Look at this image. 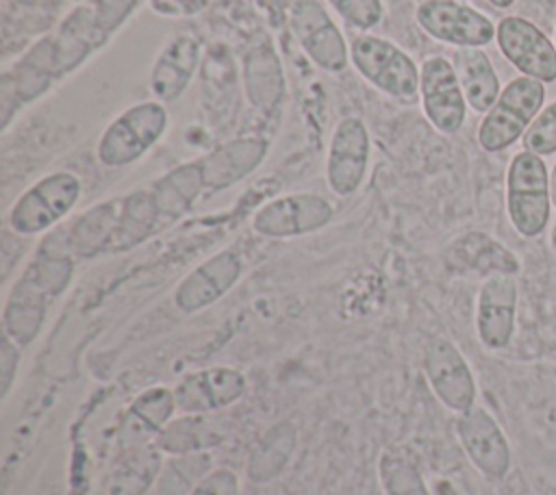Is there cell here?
Instances as JSON below:
<instances>
[{"instance_id":"8","label":"cell","mask_w":556,"mask_h":495,"mask_svg":"<svg viewBox=\"0 0 556 495\" xmlns=\"http://www.w3.org/2000/svg\"><path fill=\"white\" fill-rule=\"evenodd\" d=\"M415 20L432 39L456 48H482L495 39L493 22L456 0H424Z\"/></svg>"},{"instance_id":"3","label":"cell","mask_w":556,"mask_h":495,"mask_svg":"<svg viewBox=\"0 0 556 495\" xmlns=\"http://www.w3.org/2000/svg\"><path fill=\"white\" fill-rule=\"evenodd\" d=\"M167 109L163 102L146 100L122 111L102 132L96 145L104 167H126L139 161L165 135Z\"/></svg>"},{"instance_id":"40","label":"cell","mask_w":556,"mask_h":495,"mask_svg":"<svg viewBox=\"0 0 556 495\" xmlns=\"http://www.w3.org/2000/svg\"><path fill=\"white\" fill-rule=\"evenodd\" d=\"M549 248L556 252V221L549 228Z\"/></svg>"},{"instance_id":"39","label":"cell","mask_w":556,"mask_h":495,"mask_svg":"<svg viewBox=\"0 0 556 495\" xmlns=\"http://www.w3.org/2000/svg\"><path fill=\"white\" fill-rule=\"evenodd\" d=\"M486 2H489V4H493L495 9H508L515 0H486Z\"/></svg>"},{"instance_id":"36","label":"cell","mask_w":556,"mask_h":495,"mask_svg":"<svg viewBox=\"0 0 556 495\" xmlns=\"http://www.w3.org/2000/svg\"><path fill=\"white\" fill-rule=\"evenodd\" d=\"M20 367V345L2 332L0 337V397L7 399Z\"/></svg>"},{"instance_id":"23","label":"cell","mask_w":556,"mask_h":495,"mask_svg":"<svg viewBox=\"0 0 556 495\" xmlns=\"http://www.w3.org/2000/svg\"><path fill=\"white\" fill-rule=\"evenodd\" d=\"M228 436V423L222 417L182 415L174 417L156 436V445L169 456H191L217 447Z\"/></svg>"},{"instance_id":"18","label":"cell","mask_w":556,"mask_h":495,"mask_svg":"<svg viewBox=\"0 0 556 495\" xmlns=\"http://www.w3.org/2000/svg\"><path fill=\"white\" fill-rule=\"evenodd\" d=\"M50 300L54 297L35 278L22 271L4 300L2 332L9 334L20 347L33 343L41 332Z\"/></svg>"},{"instance_id":"28","label":"cell","mask_w":556,"mask_h":495,"mask_svg":"<svg viewBox=\"0 0 556 495\" xmlns=\"http://www.w3.org/2000/svg\"><path fill=\"white\" fill-rule=\"evenodd\" d=\"M282 69L274 48L254 46L245 54V93L254 109L271 113L282 98Z\"/></svg>"},{"instance_id":"1","label":"cell","mask_w":556,"mask_h":495,"mask_svg":"<svg viewBox=\"0 0 556 495\" xmlns=\"http://www.w3.org/2000/svg\"><path fill=\"white\" fill-rule=\"evenodd\" d=\"M549 169L543 156L521 150L513 156L506 172V211L513 228L534 239L545 232L552 215Z\"/></svg>"},{"instance_id":"13","label":"cell","mask_w":556,"mask_h":495,"mask_svg":"<svg viewBox=\"0 0 556 495\" xmlns=\"http://www.w3.org/2000/svg\"><path fill=\"white\" fill-rule=\"evenodd\" d=\"M248 389V380L239 369L215 365L185 373L176 386L174 397L182 415H208L237 404Z\"/></svg>"},{"instance_id":"7","label":"cell","mask_w":556,"mask_h":495,"mask_svg":"<svg viewBox=\"0 0 556 495\" xmlns=\"http://www.w3.org/2000/svg\"><path fill=\"white\" fill-rule=\"evenodd\" d=\"M426 380L437 399L456 415L476 406L478 384L471 365L450 339H432L424 352Z\"/></svg>"},{"instance_id":"26","label":"cell","mask_w":556,"mask_h":495,"mask_svg":"<svg viewBox=\"0 0 556 495\" xmlns=\"http://www.w3.org/2000/svg\"><path fill=\"white\" fill-rule=\"evenodd\" d=\"M454 69L458 74L467 106H471L476 113H486L502 93V85L489 54L480 48H460L454 54Z\"/></svg>"},{"instance_id":"14","label":"cell","mask_w":556,"mask_h":495,"mask_svg":"<svg viewBox=\"0 0 556 495\" xmlns=\"http://www.w3.org/2000/svg\"><path fill=\"white\" fill-rule=\"evenodd\" d=\"M519 289L513 274L486 276L476 300V334L486 350H504L517 323Z\"/></svg>"},{"instance_id":"21","label":"cell","mask_w":556,"mask_h":495,"mask_svg":"<svg viewBox=\"0 0 556 495\" xmlns=\"http://www.w3.org/2000/svg\"><path fill=\"white\" fill-rule=\"evenodd\" d=\"M265 154L267 143L258 137H237L217 145L211 154L200 158L204 189L219 191L239 182L263 163Z\"/></svg>"},{"instance_id":"41","label":"cell","mask_w":556,"mask_h":495,"mask_svg":"<svg viewBox=\"0 0 556 495\" xmlns=\"http://www.w3.org/2000/svg\"><path fill=\"white\" fill-rule=\"evenodd\" d=\"M554 46H556V35H554Z\"/></svg>"},{"instance_id":"12","label":"cell","mask_w":556,"mask_h":495,"mask_svg":"<svg viewBox=\"0 0 556 495\" xmlns=\"http://www.w3.org/2000/svg\"><path fill=\"white\" fill-rule=\"evenodd\" d=\"M291 30L306 56L324 72L339 74L348 65V43L328 11L317 0H298L291 9Z\"/></svg>"},{"instance_id":"6","label":"cell","mask_w":556,"mask_h":495,"mask_svg":"<svg viewBox=\"0 0 556 495\" xmlns=\"http://www.w3.org/2000/svg\"><path fill=\"white\" fill-rule=\"evenodd\" d=\"M332 204L315 193H289L265 202L252 217L256 234L267 239H291L330 224Z\"/></svg>"},{"instance_id":"22","label":"cell","mask_w":556,"mask_h":495,"mask_svg":"<svg viewBox=\"0 0 556 495\" xmlns=\"http://www.w3.org/2000/svg\"><path fill=\"white\" fill-rule=\"evenodd\" d=\"M178 410L174 389L150 386L141 391L128 406L122 428L119 447H132L156 441L159 432L174 419Z\"/></svg>"},{"instance_id":"29","label":"cell","mask_w":556,"mask_h":495,"mask_svg":"<svg viewBox=\"0 0 556 495\" xmlns=\"http://www.w3.org/2000/svg\"><path fill=\"white\" fill-rule=\"evenodd\" d=\"M159 224H161V217L150 189H137L124 195L117 230L113 234L109 254L132 250L135 245L146 241L159 228Z\"/></svg>"},{"instance_id":"24","label":"cell","mask_w":556,"mask_h":495,"mask_svg":"<svg viewBox=\"0 0 556 495\" xmlns=\"http://www.w3.org/2000/svg\"><path fill=\"white\" fill-rule=\"evenodd\" d=\"M122 213V198H111L93 204L89 211L80 213L67 226V243L76 258H93L98 254H109L113 234L117 230Z\"/></svg>"},{"instance_id":"15","label":"cell","mask_w":556,"mask_h":495,"mask_svg":"<svg viewBox=\"0 0 556 495\" xmlns=\"http://www.w3.org/2000/svg\"><path fill=\"white\" fill-rule=\"evenodd\" d=\"M369 165V132L358 117H345L337 124L328 158L326 180L334 195L348 198L356 193L365 180Z\"/></svg>"},{"instance_id":"20","label":"cell","mask_w":556,"mask_h":495,"mask_svg":"<svg viewBox=\"0 0 556 495\" xmlns=\"http://www.w3.org/2000/svg\"><path fill=\"white\" fill-rule=\"evenodd\" d=\"M200 63V41L193 35H176L159 52L150 72V91L159 102H174L189 87Z\"/></svg>"},{"instance_id":"19","label":"cell","mask_w":556,"mask_h":495,"mask_svg":"<svg viewBox=\"0 0 556 495\" xmlns=\"http://www.w3.org/2000/svg\"><path fill=\"white\" fill-rule=\"evenodd\" d=\"M445 258L450 269L460 274H478L482 278L493 274L517 276L521 269V263L513 250L480 230H471L454 239Z\"/></svg>"},{"instance_id":"5","label":"cell","mask_w":556,"mask_h":495,"mask_svg":"<svg viewBox=\"0 0 556 495\" xmlns=\"http://www.w3.org/2000/svg\"><path fill=\"white\" fill-rule=\"evenodd\" d=\"M78 198L80 180L72 172H52L30 185L13 202L9 226L24 237L46 232L76 206Z\"/></svg>"},{"instance_id":"37","label":"cell","mask_w":556,"mask_h":495,"mask_svg":"<svg viewBox=\"0 0 556 495\" xmlns=\"http://www.w3.org/2000/svg\"><path fill=\"white\" fill-rule=\"evenodd\" d=\"M211 0H150V9L163 17H189L208 7Z\"/></svg>"},{"instance_id":"16","label":"cell","mask_w":556,"mask_h":495,"mask_svg":"<svg viewBox=\"0 0 556 495\" xmlns=\"http://www.w3.org/2000/svg\"><path fill=\"white\" fill-rule=\"evenodd\" d=\"M243 261L232 250H222L191 269L174 291V306L187 315L224 297L241 278Z\"/></svg>"},{"instance_id":"31","label":"cell","mask_w":556,"mask_h":495,"mask_svg":"<svg viewBox=\"0 0 556 495\" xmlns=\"http://www.w3.org/2000/svg\"><path fill=\"white\" fill-rule=\"evenodd\" d=\"M378 473L384 495H430L419 469L400 452H382Z\"/></svg>"},{"instance_id":"9","label":"cell","mask_w":556,"mask_h":495,"mask_svg":"<svg viewBox=\"0 0 556 495\" xmlns=\"http://www.w3.org/2000/svg\"><path fill=\"white\" fill-rule=\"evenodd\" d=\"M495 41L504 59L521 72V76L541 82L556 80V46L530 20L506 15L495 26Z\"/></svg>"},{"instance_id":"27","label":"cell","mask_w":556,"mask_h":495,"mask_svg":"<svg viewBox=\"0 0 556 495\" xmlns=\"http://www.w3.org/2000/svg\"><path fill=\"white\" fill-rule=\"evenodd\" d=\"M150 191L159 208L161 224L182 217L204 191V174L200 161L182 163L167 172L150 187Z\"/></svg>"},{"instance_id":"25","label":"cell","mask_w":556,"mask_h":495,"mask_svg":"<svg viewBox=\"0 0 556 495\" xmlns=\"http://www.w3.org/2000/svg\"><path fill=\"white\" fill-rule=\"evenodd\" d=\"M119 449L109 480V495H143L161 473L163 452L156 441Z\"/></svg>"},{"instance_id":"34","label":"cell","mask_w":556,"mask_h":495,"mask_svg":"<svg viewBox=\"0 0 556 495\" xmlns=\"http://www.w3.org/2000/svg\"><path fill=\"white\" fill-rule=\"evenodd\" d=\"M93 11H96V20L100 24V28L113 37L117 33V28L137 11V7L143 0H89Z\"/></svg>"},{"instance_id":"2","label":"cell","mask_w":556,"mask_h":495,"mask_svg":"<svg viewBox=\"0 0 556 495\" xmlns=\"http://www.w3.org/2000/svg\"><path fill=\"white\" fill-rule=\"evenodd\" d=\"M545 102V82L517 76L500 93L478 126V143L484 152H502L526 135Z\"/></svg>"},{"instance_id":"30","label":"cell","mask_w":556,"mask_h":495,"mask_svg":"<svg viewBox=\"0 0 556 495\" xmlns=\"http://www.w3.org/2000/svg\"><path fill=\"white\" fill-rule=\"evenodd\" d=\"M298 443V430L291 423L271 426L254 445L248 458V478L254 484H267L276 480L289 465Z\"/></svg>"},{"instance_id":"35","label":"cell","mask_w":556,"mask_h":495,"mask_svg":"<svg viewBox=\"0 0 556 495\" xmlns=\"http://www.w3.org/2000/svg\"><path fill=\"white\" fill-rule=\"evenodd\" d=\"M239 478L232 469L219 467L213 471H206L187 495H239Z\"/></svg>"},{"instance_id":"32","label":"cell","mask_w":556,"mask_h":495,"mask_svg":"<svg viewBox=\"0 0 556 495\" xmlns=\"http://www.w3.org/2000/svg\"><path fill=\"white\" fill-rule=\"evenodd\" d=\"M521 141L523 150L534 152L539 156L556 154V100L541 109V113L534 117Z\"/></svg>"},{"instance_id":"10","label":"cell","mask_w":556,"mask_h":495,"mask_svg":"<svg viewBox=\"0 0 556 495\" xmlns=\"http://www.w3.org/2000/svg\"><path fill=\"white\" fill-rule=\"evenodd\" d=\"M456 436L471 465L491 480H502L513 465L508 439L484 406H471L456 419Z\"/></svg>"},{"instance_id":"33","label":"cell","mask_w":556,"mask_h":495,"mask_svg":"<svg viewBox=\"0 0 556 495\" xmlns=\"http://www.w3.org/2000/svg\"><path fill=\"white\" fill-rule=\"evenodd\" d=\"M334 11L361 30H369L382 22V0H328Z\"/></svg>"},{"instance_id":"17","label":"cell","mask_w":556,"mask_h":495,"mask_svg":"<svg viewBox=\"0 0 556 495\" xmlns=\"http://www.w3.org/2000/svg\"><path fill=\"white\" fill-rule=\"evenodd\" d=\"M50 37L61 78L78 69L93 52H98L111 39L100 28L91 2L78 4Z\"/></svg>"},{"instance_id":"11","label":"cell","mask_w":556,"mask_h":495,"mask_svg":"<svg viewBox=\"0 0 556 495\" xmlns=\"http://www.w3.org/2000/svg\"><path fill=\"white\" fill-rule=\"evenodd\" d=\"M419 100L428 122L445 135L456 132L467 115V100L454 69L445 56H428L419 67Z\"/></svg>"},{"instance_id":"38","label":"cell","mask_w":556,"mask_h":495,"mask_svg":"<svg viewBox=\"0 0 556 495\" xmlns=\"http://www.w3.org/2000/svg\"><path fill=\"white\" fill-rule=\"evenodd\" d=\"M549 191H552V206L556 208V161L549 169Z\"/></svg>"},{"instance_id":"4","label":"cell","mask_w":556,"mask_h":495,"mask_svg":"<svg viewBox=\"0 0 556 495\" xmlns=\"http://www.w3.org/2000/svg\"><path fill=\"white\" fill-rule=\"evenodd\" d=\"M350 61L365 80L391 98L413 102L419 96V67L389 39L376 35L356 37L350 46Z\"/></svg>"}]
</instances>
